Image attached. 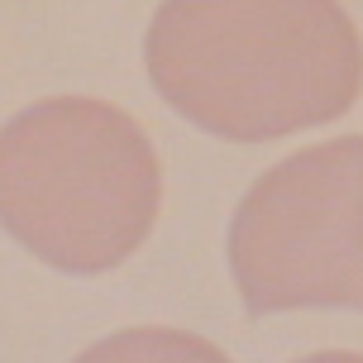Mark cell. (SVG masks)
Instances as JSON below:
<instances>
[{
  "instance_id": "5",
  "label": "cell",
  "mask_w": 363,
  "mask_h": 363,
  "mask_svg": "<svg viewBox=\"0 0 363 363\" xmlns=\"http://www.w3.org/2000/svg\"><path fill=\"white\" fill-rule=\"evenodd\" d=\"M296 363H363V354H354V349H320V354H306Z\"/></svg>"
},
{
  "instance_id": "2",
  "label": "cell",
  "mask_w": 363,
  "mask_h": 363,
  "mask_svg": "<svg viewBox=\"0 0 363 363\" xmlns=\"http://www.w3.org/2000/svg\"><path fill=\"white\" fill-rule=\"evenodd\" d=\"M163 167L144 125L96 96H48L0 125V230L57 272H110L144 249Z\"/></svg>"
},
{
  "instance_id": "4",
  "label": "cell",
  "mask_w": 363,
  "mask_h": 363,
  "mask_svg": "<svg viewBox=\"0 0 363 363\" xmlns=\"http://www.w3.org/2000/svg\"><path fill=\"white\" fill-rule=\"evenodd\" d=\"M72 363H230V354L191 330H167V325H139L106 335L91 349H82Z\"/></svg>"
},
{
  "instance_id": "3",
  "label": "cell",
  "mask_w": 363,
  "mask_h": 363,
  "mask_svg": "<svg viewBox=\"0 0 363 363\" xmlns=\"http://www.w3.org/2000/svg\"><path fill=\"white\" fill-rule=\"evenodd\" d=\"M225 254L249 315L363 311V134L268 167L235 206Z\"/></svg>"
},
{
  "instance_id": "1",
  "label": "cell",
  "mask_w": 363,
  "mask_h": 363,
  "mask_svg": "<svg viewBox=\"0 0 363 363\" xmlns=\"http://www.w3.org/2000/svg\"><path fill=\"white\" fill-rule=\"evenodd\" d=\"M144 67L186 125L268 144L354 110L363 38L340 0H163Z\"/></svg>"
}]
</instances>
